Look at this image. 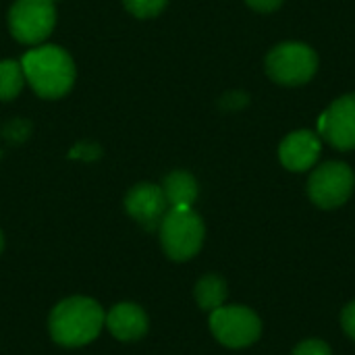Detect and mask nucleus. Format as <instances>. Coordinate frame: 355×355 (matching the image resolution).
<instances>
[{
	"label": "nucleus",
	"mask_w": 355,
	"mask_h": 355,
	"mask_svg": "<svg viewBox=\"0 0 355 355\" xmlns=\"http://www.w3.org/2000/svg\"><path fill=\"white\" fill-rule=\"evenodd\" d=\"M102 306L85 295H73L58 302L48 318V331L60 347H85L96 341L104 329Z\"/></svg>",
	"instance_id": "1"
},
{
	"label": "nucleus",
	"mask_w": 355,
	"mask_h": 355,
	"mask_svg": "<svg viewBox=\"0 0 355 355\" xmlns=\"http://www.w3.org/2000/svg\"><path fill=\"white\" fill-rule=\"evenodd\" d=\"M193 297L198 302V306L204 312H214L220 306H225L227 300V283L223 277L218 275H206L196 283L193 289Z\"/></svg>",
	"instance_id": "13"
},
{
	"label": "nucleus",
	"mask_w": 355,
	"mask_h": 355,
	"mask_svg": "<svg viewBox=\"0 0 355 355\" xmlns=\"http://www.w3.org/2000/svg\"><path fill=\"white\" fill-rule=\"evenodd\" d=\"M341 327L343 331L355 341V302L347 304L341 312Z\"/></svg>",
	"instance_id": "17"
},
{
	"label": "nucleus",
	"mask_w": 355,
	"mask_h": 355,
	"mask_svg": "<svg viewBox=\"0 0 355 355\" xmlns=\"http://www.w3.org/2000/svg\"><path fill=\"white\" fill-rule=\"evenodd\" d=\"M254 10H260V12H272V10H277L281 4H283V0H245Z\"/></svg>",
	"instance_id": "18"
},
{
	"label": "nucleus",
	"mask_w": 355,
	"mask_h": 355,
	"mask_svg": "<svg viewBox=\"0 0 355 355\" xmlns=\"http://www.w3.org/2000/svg\"><path fill=\"white\" fill-rule=\"evenodd\" d=\"M104 327L114 339L123 343H131V341H139L141 337H146L150 329V320L141 306L133 302H121L108 310L104 318Z\"/></svg>",
	"instance_id": "10"
},
{
	"label": "nucleus",
	"mask_w": 355,
	"mask_h": 355,
	"mask_svg": "<svg viewBox=\"0 0 355 355\" xmlns=\"http://www.w3.org/2000/svg\"><path fill=\"white\" fill-rule=\"evenodd\" d=\"M320 150L322 144L318 135H314L312 131H293L281 141L279 158L285 168L293 173H302L316 164Z\"/></svg>",
	"instance_id": "11"
},
{
	"label": "nucleus",
	"mask_w": 355,
	"mask_h": 355,
	"mask_svg": "<svg viewBox=\"0 0 355 355\" xmlns=\"http://www.w3.org/2000/svg\"><path fill=\"white\" fill-rule=\"evenodd\" d=\"M2 250H4V235H2V231H0V254H2Z\"/></svg>",
	"instance_id": "19"
},
{
	"label": "nucleus",
	"mask_w": 355,
	"mask_h": 355,
	"mask_svg": "<svg viewBox=\"0 0 355 355\" xmlns=\"http://www.w3.org/2000/svg\"><path fill=\"white\" fill-rule=\"evenodd\" d=\"M210 331L220 345L229 349H243L260 339L262 320L245 306H220L210 312Z\"/></svg>",
	"instance_id": "5"
},
{
	"label": "nucleus",
	"mask_w": 355,
	"mask_h": 355,
	"mask_svg": "<svg viewBox=\"0 0 355 355\" xmlns=\"http://www.w3.org/2000/svg\"><path fill=\"white\" fill-rule=\"evenodd\" d=\"M293 355H333V352L322 339H304L295 345Z\"/></svg>",
	"instance_id": "16"
},
{
	"label": "nucleus",
	"mask_w": 355,
	"mask_h": 355,
	"mask_svg": "<svg viewBox=\"0 0 355 355\" xmlns=\"http://www.w3.org/2000/svg\"><path fill=\"white\" fill-rule=\"evenodd\" d=\"M25 85V75L21 62L0 60V102L15 100Z\"/></svg>",
	"instance_id": "14"
},
{
	"label": "nucleus",
	"mask_w": 355,
	"mask_h": 355,
	"mask_svg": "<svg viewBox=\"0 0 355 355\" xmlns=\"http://www.w3.org/2000/svg\"><path fill=\"white\" fill-rule=\"evenodd\" d=\"M318 133L337 150H355V94L337 98L320 114Z\"/></svg>",
	"instance_id": "8"
},
{
	"label": "nucleus",
	"mask_w": 355,
	"mask_h": 355,
	"mask_svg": "<svg viewBox=\"0 0 355 355\" xmlns=\"http://www.w3.org/2000/svg\"><path fill=\"white\" fill-rule=\"evenodd\" d=\"M162 252L175 262H187L200 254L206 237L202 216L193 208H168L160 227Z\"/></svg>",
	"instance_id": "3"
},
{
	"label": "nucleus",
	"mask_w": 355,
	"mask_h": 355,
	"mask_svg": "<svg viewBox=\"0 0 355 355\" xmlns=\"http://www.w3.org/2000/svg\"><path fill=\"white\" fill-rule=\"evenodd\" d=\"M168 208L171 206L166 202L162 187L154 185V183H137L125 196L127 214L148 231H154L160 227Z\"/></svg>",
	"instance_id": "9"
},
{
	"label": "nucleus",
	"mask_w": 355,
	"mask_h": 355,
	"mask_svg": "<svg viewBox=\"0 0 355 355\" xmlns=\"http://www.w3.org/2000/svg\"><path fill=\"white\" fill-rule=\"evenodd\" d=\"M56 25L54 0H15L8 10V27L21 44H42Z\"/></svg>",
	"instance_id": "6"
},
{
	"label": "nucleus",
	"mask_w": 355,
	"mask_h": 355,
	"mask_svg": "<svg viewBox=\"0 0 355 355\" xmlns=\"http://www.w3.org/2000/svg\"><path fill=\"white\" fill-rule=\"evenodd\" d=\"M318 71L316 52L300 42H285L275 46L266 56V73L281 85H304Z\"/></svg>",
	"instance_id": "4"
},
{
	"label": "nucleus",
	"mask_w": 355,
	"mask_h": 355,
	"mask_svg": "<svg viewBox=\"0 0 355 355\" xmlns=\"http://www.w3.org/2000/svg\"><path fill=\"white\" fill-rule=\"evenodd\" d=\"M160 187L171 208H193L200 193L196 177L185 171H173L171 175L164 177Z\"/></svg>",
	"instance_id": "12"
},
{
	"label": "nucleus",
	"mask_w": 355,
	"mask_h": 355,
	"mask_svg": "<svg viewBox=\"0 0 355 355\" xmlns=\"http://www.w3.org/2000/svg\"><path fill=\"white\" fill-rule=\"evenodd\" d=\"M355 187L354 171L345 162H324L318 166L308 181L310 200L324 210L343 206Z\"/></svg>",
	"instance_id": "7"
},
{
	"label": "nucleus",
	"mask_w": 355,
	"mask_h": 355,
	"mask_svg": "<svg viewBox=\"0 0 355 355\" xmlns=\"http://www.w3.org/2000/svg\"><path fill=\"white\" fill-rule=\"evenodd\" d=\"M21 69L25 75V83H29L31 89L44 100L67 96L77 75L71 54L54 44L35 46L25 52L21 58Z\"/></svg>",
	"instance_id": "2"
},
{
	"label": "nucleus",
	"mask_w": 355,
	"mask_h": 355,
	"mask_svg": "<svg viewBox=\"0 0 355 355\" xmlns=\"http://www.w3.org/2000/svg\"><path fill=\"white\" fill-rule=\"evenodd\" d=\"M123 4L133 17L152 19V17H158L166 8L168 0H123Z\"/></svg>",
	"instance_id": "15"
}]
</instances>
